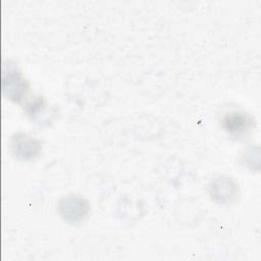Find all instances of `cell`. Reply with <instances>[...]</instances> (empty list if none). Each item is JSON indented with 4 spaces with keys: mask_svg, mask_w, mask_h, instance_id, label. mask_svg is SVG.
Segmentation results:
<instances>
[{
    "mask_svg": "<svg viewBox=\"0 0 261 261\" xmlns=\"http://www.w3.org/2000/svg\"><path fill=\"white\" fill-rule=\"evenodd\" d=\"M1 86L3 95L14 103L22 102L30 92L29 81L24 77L18 65L11 60L2 63Z\"/></svg>",
    "mask_w": 261,
    "mask_h": 261,
    "instance_id": "6da1fadb",
    "label": "cell"
},
{
    "mask_svg": "<svg viewBox=\"0 0 261 261\" xmlns=\"http://www.w3.org/2000/svg\"><path fill=\"white\" fill-rule=\"evenodd\" d=\"M91 206L89 201L79 195L69 194L57 202V212L60 217L69 224H80L90 215Z\"/></svg>",
    "mask_w": 261,
    "mask_h": 261,
    "instance_id": "7a4b0ae2",
    "label": "cell"
},
{
    "mask_svg": "<svg viewBox=\"0 0 261 261\" xmlns=\"http://www.w3.org/2000/svg\"><path fill=\"white\" fill-rule=\"evenodd\" d=\"M220 125L230 138L242 140L252 134L256 123L250 113L244 110H231L222 114Z\"/></svg>",
    "mask_w": 261,
    "mask_h": 261,
    "instance_id": "3957f363",
    "label": "cell"
},
{
    "mask_svg": "<svg viewBox=\"0 0 261 261\" xmlns=\"http://www.w3.org/2000/svg\"><path fill=\"white\" fill-rule=\"evenodd\" d=\"M43 143L36 136L16 132L10 138V150L13 157L19 161H32L42 153Z\"/></svg>",
    "mask_w": 261,
    "mask_h": 261,
    "instance_id": "277c9868",
    "label": "cell"
},
{
    "mask_svg": "<svg viewBox=\"0 0 261 261\" xmlns=\"http://www.w3.org/2000/svg\"><path fill=\"white\" fill-rule=\"evenodd\" d=\"M208 194L212 201L219 205L234 203L240 196L238 182L228 175H217L208 184Z\"/></svg>",
    "mask_w": 261,
    "mask_h": 261,
    "instance_id": "5b68a950",
    "label": "cell"
},
{
    "mask_svg": "<svg viewBox=\"0 0 261 261\" xmlns=\"http://www.w3.org/2000/svg\"><path fill=\"white\" fill-rule=\"evenodd\" d=\"M25 114L38 123L50 122L56 113L55 109H50L46 99L43 96L32 98L23 107Z\"/></svg>",
    "mask_w": 261,
    "mask_h": 261,
    "instance_id": "8992f818",
    "label": "cell"
}]
</instances>
